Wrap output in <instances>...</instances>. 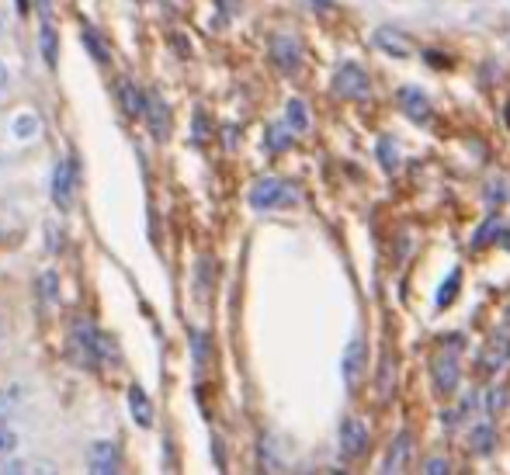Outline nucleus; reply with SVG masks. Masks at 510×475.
<instances>
[{
  "label": "nucleus",
  "mask_w": 510,
  "mask_h": 475,
  "mask_svg": "<svg viewBox=\"0 0 510 475\" xmlns=\"http://www.w3.org/2000/svg\"><path fill=\"white\" fill-rule=\"evenodd\" d=\"M4 25H7V21H4V14H0V35H4Z\"/></svg>",
  "instance_id": "nucleus-28"
},
{
  "label": "nucleus",
  "mask_w": 510,
  "mask_h": 475,
  "mask_svg": "<svg viewBox=\"0 0 510 475\" xmlns=\"http://www.w3.org/2000/svg\"><path fill=\"white\" fill-rule=\"evenodd\" d=\"M379 157H382L385 170L392 174V170H396V150H392V143H389V139H382V143H379Z\"/></svg>",
  "instance_id": "nucleus-21"
},
{
  "label": "nucleus",
  "mask_w": 510,
  "mask_h": 475,
  "mask_svg": "<svg viewBox=\"0 0 510 475\" xmlns=\"http://www.w3.org/2000/svg\"><path fill=\"white\" fill-rule=\"evenodd\" d=\"M482 361H486V368H489V372H497V368L507 361V344H504V340H497L493 348L486 350V357H482Z\"/></svg>",
  "instance_id": "nucleus-20"
},
{
  "label": "nucleus",
  "mask_w": 510,
  "mask_h": 475,
  "mask_svg": "<svg viewBox=\"0 0 510 475\" xmlns=\"http://www.w3.org/2000/svg\"><path fill=\"white\" fill-rule=\"evenodd\" d=\"M497 236H504V222L493 216V219L482 222V229H479L476 236H473V247H476V250H482V247H489Z\"/></svg>",
  "instance_id": "nucleus-13"
},
{
  "label": "nucleus",
  "mask_w": 510,
  "mask_h": 475,
  "mask_svg": "<svg viewBox=\"0 0 510 475\" xmlns=\"http://www.w3.org/2000/svg\"><path fill=\"white\" fill-rule=\"evenodd\" d=\"M361 364H365V344L354 337L351 344H348V350H344V381L348 385H358V375H361Z\"/></svg>",
  "instance_id": "nucleus-12"
},
{
  "label": "nucleus",
  "mask_w": 510,
  "mask_h": 475,
  "mask_svg": "<svg viewBox=\"0 0 510 475\" xmlns=\"http://www.w3.org/2000/svg\"><path fill=\"white\" fill-rule=\"evenodd\" d=\"M365 447H368V427L358 416H348L341 423V455L344 458H358Z\"/></svg>",
  "instance_id": "nucleus-5"
},
{
  "label": "nucleus",
  "mask_w": 510,
  "mask_h": 475,
  "mask_svg": "<svg viewBox=\"0 0 510 475\" xmlns=\"http://www.w3.org/2000/svg\"><path fill=\"white\" fill-rule=\"evenodd\" d=\"M288 122H292V128L309 126V119H306V104H302L299 97H292V101H288Z\"/></svg>",
  "instance_id": "nucleus-19"
},
{
  "label": "nucleus",
  "mask_w": 510,
  "mask_h": 475,
  "mask_svg": "<svg viewBox=\"0 0 510 475\" xmlns=\"http://www.w3.org/2000/svg\"><path fill=\"white\" fill-rule=\"evenodd\" d=\"M504 243H507V247H510V233H507V236H504Z\"/></svg>",
  "instance_id": "nucleus-30"
},
{
  "label": "nucleus",
  "mask_w": 510,
  "mask_h": 475,
  "mask_svg": "<svg viewBox=\"0 0 510 475\" xmlns=\"http://www.w3.org/2000/svg\"><path fill=\"white\" fill-rule=\"evenodd\" d=\"M271 53H275L278 66H285L288 73L299 66V42H295L292 35H275V42H271Z\"/></svg>",
  "instance_id": "nucleus-9"
},
{
  "label": "nucleus",
  "mask_w": 510,
  "mask_h": 475,
  "mask_svg": "<svg viewBox=\"0 0 510 475\" xmlns=\"http://www.w3.org/2000/svg\"><path fill=\"white\" fill-rule=\"evenodd\" d=\"M128 410H132L139 427H150V423H153V403L146 399V392H143L139 385L128 389Z\"/></svg>",
  "instance_id": "nucleus-11"
},
{
  "label": "nucleus",
  "mask_w": 510,
  "mask_h": 475,
  "mask_svg": "<svg viewBox=\"0 0 510 475\" xmlns=\"http://www.w3.org/2000/svg\"><path fill=\"white\" fill-rule=\"evenodd\" d=\"M11 451H14V434H11L7 427H0V462H4Z\"/></svg>",
  "instance_id": "nucleus-24"
},
{
  "label": "nucleus",
  "mask_w": 510,
  "mask_h": 475,
  "mask_svg": "<svg viewBox=\"0 0 510 475\" xmlns=\"http://www.w3.org/2000/svg\"><path fill=\"white\" fill-rule=\"evenodd\" d=\"M458 285H462V271L455 267V271L445 278V285L438 288V306H448V299H455V295H458Z\"/></svg>",
  "instance_id": "nucleus-17"
},
{
  "label": "nucleus",
  "mask_w": 510,
  "mask_h": 475,
  "mask_svg": "<svg viewBox=\"0 0 510 475\" xmlns=\"http://www.w3.org/2000/svg\"><path fill=\"white\" fill-rule=\"evenodd\" d=\"M292 198V188H288L282 177H260L254 188H251V205L254 209H278Z\"/></svg>",
  "instance_id": "nucleus-2"
},
{
  "label": "nucleus",
  "mask_w": 510,
  "mask_h": 475,
  "mask_svg": "<svg viewBox=\"0 0 510 475\" xmlns=\"http://www.w3.org/2000/svg\"><path fill=\"white\" fill-rule=\"evenodd\" d=\"M399 104H403V111H407L414 122H427V115H431L427 97L420 94L416 87H403V91H399Z\"/></svg>",
  "instance_id": "nucleus-10"
},
{
  "label": "nucleus",
  "mask_w": 510,
  "mask_h": 475,
  "mask_svg": "<svg viewBox=\"0 0 510 475\" xmlns=\"http://www.w3.org/2000/svg\"><path fill=\"white\" fill-rule=\"evenodd\" d=\"M504 403H507V396H504V389H489V416H497V413L504 410Z\"/></svg>",
  "instance_id": "nucleus-23"
},
{
  "label": "nucleus",
  "mask_w": 510,
  "mask_h": 475,
  "mask_svg": "<svg viewBox=\"0 0 510 475\" xmlns=\"http://www.w3.org/2000/svg\"><path fill=\"white\" fill-rule=\"evenodd\" d=\"M375 45H379L382 53H389V56H396V60H407V56L414 53V42L403 32H396V29H379V32H375Z\"/></svg>",
  "instance_id": "nucleus-7"
},
{
  "label": "nucleus",
  "mask_w": 510,
  "mask_h": 475,
  "mask_svg": "<svg viewBox=\"0 0 510 475\" xmlns=\"http://www.w3.org/2000/svg\"><path fill=\"white\" fill-rule=\"evenodd\" d=\"M87 465H91V472H119V451H115V444L97 441L87 451Z\"/></svg>",
  "instance_id": "nucleus-8"
},
{
  "label": "nucleus",
  "mask_w": 510,
  "mask_h": 475,
  "mask_svg": "<svg viewBox=\"0 0 510 475\" xmlns=\"http://www.w3.org/2000/svg\"><path fill=\"white\" fill-rule=\"evenodd\" d=\"M0 337H4V316H0Z\"/></svg>",
  "instance_id": "nucleus-29"
},
{
  "label": "nucleus",
  "mask_w": 510,
  "mask_h": 475,
  "mask_svg": "<svg viewBox=\"0 0 510 475\" xmlns=\"http://www.w3.org/2000/svg\"><path fill=\"white\" fill-rule=\"evenodd\" d=\"M504 198H507V194H500V184L489 188V205H497V201H504Z\"/></svg>",
  "instance_id": "nucleus-26"
},
{
  "label": "nucleus",
  "mask_w": 510,
  "mask_h": 475,
  "mask_svg": "<svg viewBox=\"0 0 510 475\" xmlns=\"http://www.w3.org/2000/svg\"><path fill=\"white\" fill-rule=\"evenodd\" d=\"M4 84H7V66L0 63V91H4Z\"/></svg>",
  "instance_id": "nucleus-27"
},
{
  "label": "nucleus",
  "mask_w": 510,
  "mask_h": 475,
  "mask_svg": "<svg viewBox=\"0 0 510 475\" xmlns=\"http://www.w3.org/2000/svg\"><path fill=\"white\" fill-rule=\"evenodd\" d=\"M333 91H337L341 97H348V101H365L368 91H372L368 73L354 63L337 66V73H333Z\"/></svg>",
  "instance_id": "nucleus-1"
},
{
  "label": "nucleus",
  "mask_w": 510,
  "mask_h": 475,
  "mask_svg": "<svg viewBox=\"0 0 510 475\" xmlns=\"http://www.w3.org/2000/svg\"><path fill=\"white\" fill-rule=\"evenodd\" d=\"M410 455H414V438H410V430H399L389 444V451H385L382 472H407Z\"/></svg>",
  "instance_id": "nucleus-6"
},
{
  "label": "nucleus",
  "mask_w": 510,
  "mask_h": 475,
  "mask_svg": "<svg viewBox=\"0 0 510 475\" xmlns=\"http://www.w3.org/2000/svg\"><path fill=\"white\" fill-rule=\"evenodd\" d=\"M73 191H77V160L66 157L60 160V167H56V174H53V198H56L60 209H70Z\"/></svg>",
  "instance_id": "nucleus-4"
},
{
  "label": "nucleus",
  "mask_w": 510,
  "mask_h": 475,
  "mask_svg": "<svg viewBox=\"0 0 510 475\" xmlns=\"http://www.w3.org/2000/svg\"><path fill=\"white\" fill-rule=\"evenodd\" d=\"M431 379H434V392L438 396H451L455 385H458V357L455 350H441L431 364Z\"/></svg>",
  "instance_id": "nucleus-3"
},
{
  "label": "nucleus",
  "mask_w": 510,
  "mask_h": 475,
  "mask_svg": "<svg viewBox=\"0 0 510 475\" xmlns=\"http://www.w3.org/2000/svg\"><path fill=\"white\" fill-rule=\"evenodd\" d=\"M119 94H122V108H126V115H143L146 101L139 97V91H136V87H132L128 80L122 84V87H119Z\"/></svg>",
  "instance_id": "nucleus-15"
},
{
  "label": "nucleus",
  "mask_w": 510,
  "mask_h": 475,
  "mask_svg": "<svg viewBox=\"0 0 510 475\" xmlns=\"http://www.w3.org/2000/svg\"><path fill=\"white\" fill-rule=\"evenodd\" d=\"M424 472H431V475H445V472H451V465H448L445 458H431V462H424Z\"/></svg>",
  "instance_id": "nucleus-25"
},
{
  "label": "nucleus",
  "mask_w": 510,
  "mask_h": 475,
  "mask_svg": "<svg viewBox=\"0 0 510 475\" xmlns=\"http://www.w3.org/2000/svg\"><path fill=\"white\" fill-rule=\"evenodd\" d=\"M507 323H510V309H507Z\"/></svg>",
  "instance_id": "nucleus-31"
},
{
  "label": "nucleus",
  "mask_w": 510,
  "mask_h": 475,
  "mask_svg": "<svg viewBox=\"0 0 510 475\" xmlns=\"http://www.w3.org/2000/svg\"><path fill=\"white\" fill-rule=\"evenodd\" d=\"M38 299H42L45 309H49V302H56V274L53 271L38 274Z\"/></svg>",
  "instance_id": "nucleus-18"
},
{
  "label": "nucleus",
  "mask_w": 510,
  "mask_h": 475,
  "mask_svg": "<svg viewBox=\"0 0 510 475\" xmlns=\"http://www.w3.org/2000/svg\"><path fill=\"white\" fill-rule=\"evenodd\" d=\"M493 441H497V434H493V427L489 423H482L473 430V438H469V447L476 451V455H489L493 451Z\"/></svg>",
  "instance_id": "nucleus-14"
},
{
  "label": "nucleus",
  "mask_w": 510,
  "mask_h": 475,
  "mask_svg": "<svg viewBox=\"0 0 510 475\" xmlns=\"http://www.w3.org/2000/svg\"><path fill=\"white\" fill-rule=\"evenodd\" d=\"M35 128H38V122H35L32 115H25V119H18V122H14V135H18V139H29Z\"/></svg>",
  "instance_id": "nucleus-22"
},
{
  "label": "nucleus",
  "mask_w": 510,
  "mask_h": 475,
  "mask_svg": "<svg viewBox=\"0 0 510 475\" xmlns=\"http://www.w3.org/2000/svg\"><path fill=\"white\" fill-rule=\"evenodd\" d=\"M42 60L49 66H56V29L49 21L42 25Z\"/></svg>",
  "instance_id": "nucleus-16"
}]
</instances>
